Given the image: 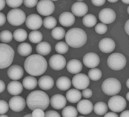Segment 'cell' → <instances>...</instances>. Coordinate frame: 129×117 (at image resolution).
<instances>
[{"label":"cell","mask_w":129,"mask_h":117,"mask_svg":"<svg viewBox=\"0 0 129 117\" xmlns=\"http://www.w3.org/2000/svg\"><path fill=\"white\" fill-rule=\"evenodd\" d=\"M7 19L10 24L14 26L23 24L26 19V15L23 10L19 9H13L9 12Z\"/></svg>","instance_id":"52a82bcc"},{"label":"cell","mask_w":129,"mask_h":117,"mask_svg":"<svg viewBox=\"0 0 129 117\" xmlns=\"http://www.w3.org/2000/svg\"><path fill=\"white\" fill-rule=\"evenodd\" d=\"M59 21L62 26L69 27L75 23V17L72 13L65 12L62 13L59 16Z\"/></svg>","instance_id":"44dd1931"},{"label":"cell","mask_w":129,"mask_h":117,"mask_svg":"<svg viewBox=\"0 0 129 117\" xmlns=\"http://www.w3.org/2000/svg\"><path fill=\"white\" fill-rule=\"evenodd\" d=\"M123 3L126 4H129V1H121Z\"/></svg>","instance_id":"680465c9"},{"label":"cell","mask_w":129,"mask_h":117,"mask_svg":"<svg viewBox=\"0 0 129 117\" xmlns=\"http://www.w3.org/2000/svg\"><path fill=\"white\" fill-rule=\"evenodd\" d=\"M107 62L110 68L112 70L118 71L121 70L125 66L126 60L122 54L114 53L108 57Z\"/></svg>","instance_id":"8992f818"},{"label":"cell","mask_w":129,"mask_h":117,"mask_svg":"<svg viewBox=\"0 0 129 117\" xmlns=\"http://www.w3.org/2000/svg\"><path fill=\"white\" fill-rule=\"evenodd\" d=\"M94 112L97 115H103L107 112L108 107L106 103L104 102H100L94 105Z\"/></svg>","instance_id":"f546056e"},{"label":"cell","mask_w":129,"mask_h":117,"mask_svg":"<svg viewBox=\"0 0 129 117\" xmlns=\"http://www.w3.org/2000/svg\"><path fill=\"white\" fill-rule=\"evenodd\" d=\"M108 105L111 110L118 112L124 110L126 106L127 103L125 99L122 96L115 95L109 99Z\"/></svg>","instance_id":"ba28073f"},{"label":"cell","mask_w":129,"mask_h":117,"mask_svg":"<svg viewBox=\"0 0 129 117\" xmlns=\"http://www.w3.org/2000/svg\"><path fill=\"white\" fill-rule=\"evenodd\" d=\"M101 71L97 68L90 69L88 72V76L90 79L93 81L99 80L102 77Z\"/></svg>","instance_id":"8d00e7d4"},{"label":"cell","mask_w":129,"mask_h":117,"mask_svg":"<svg viewBox=\"0 0 129 117\" xmlns=\"http://www.w3.org/2000/svg\"><path fill=\"white\" fill-rule=\"evenodd\" d=\"M23 84V87L26 89L33 90L36 88L38 85V81L35 77L28 76L24 78Z\"/></svg>","instance_id":"83f0119b"},{"label":"cell","mask_w":129,"mask_h":117,"mask_svg":"<svg viewBox=\"0 0 129 117\" xmlns=\"http://www.w3.org/2000/svg\"><path fill=\"white\" fill-rule=\"evenodd\" d=\"M95 29L97 33L102 35L106 33L107 31L108 28L106 25L104 24L99 23L96 25Z\"/></svg>","instance_id":"ab89813d"},{"label":"cell","mask_w":129,"mask_h":117,"mask_svg":"<svg viewBox=\"0 0 129 117\" xmlns=\"http://www.w3.org/2000/svg\"><path fill=\"white\" fill-rule=\"evenodd\" d=\"M1 117H9L8 116H7L6 115H1Z\"/></svg>","instance_id":"94428289"},{"label":"cell","mask_w":129,"mask_h":117,"mask_svg":"<svg viewBox=\"0 0 129 117\" xmlns=\"http://www.w3.org/2000/svg\"><path fill=\"white\" fill-rule=\"evenodd\" d=\"M121 84L116 78H109L105 80L102 83V91L109 96H113L118 94L121 89Z\"/></svg>","instance_id":"5b68a950"},{"label":"cell","mask_w":129,"mask_h":117,"mask_svg":"<svg viewBox=\"0 0 129 117\" xmlns=\"http://www.w3.org/2000/svg\"><path fill=\"white\" fill-rule=\"evenodd\" d=\"M0 17H1V26L4 24L6 22V18L5 15L3 13H0Z\"/></svg>","instance_id":"c3c4849f"},{"label":"cell","mask_w":129,"mask_h":117,"mask_svg":"<svg viewBox=\"0 0 129 117\" xmlns=\"http://www.w3.org/2000/svg\"><path fill=\"white\" fill-rule=\"evenodd\" d=\"M23 117H32V114H28L24 116Z\"/></svg>","instance_id":"9f6ffc18"},{"label":"cell","mask_w":129,"mask_h":117,"mask_svg":"<svg viewBox=\"0 0 129 117\" xmlns=\"http://www.w3.org/2000/svg\"><path fill=\"white\" fill-rule=\"evenodd\" d=\"M8 92L12 95H17L23 91V86L20 82L17 81H12L9 84L7 87Z\"/></svg>","instance_id":"cb8c5ba5"},{"label":"cell","mask_w":129,"mask_h":117,"mask_svg":"<svg viewBox=\"0 0 129 117\" xmlns=\"http://www.w3.org/2000/svg\"><path fill=\"white\" fill-rule=\"evenodd\" d=\"M7 5L12 8H16L20 7L23 3V1H6Z\"/></svg>","instance_id":"60d3db41"},{"label":"cell","mask_w":129,"mask_h":117,"mask_svg":"<svg viewBox=\"0 0 129 117\" xmlns=\"http://www.w3.org/2000/svg\"><path fill=\"white\" fill-rule=\"evenodd\" d=\"M51 105L54 108L60 109L66 105L67 100L64 96L60 94H56L53 96L50 99Z\"/></svg>","instance_id":"ac0fdd59"},{"label":"cell","mask_w":129,"mask_h":117,"mask_svg":"<svg viewBox=\"0 0 129 117\" xmlns=\"http://www.w3.org/2000/svg\"><path fill=\"white\" fill-rule=\"evenodd\" d=\"M42 19L36 14H32L27 16L26 19L25 24L29 29L32 30H36L42 26Z\"/></svg>","instance_id":"7c38bea8"},{"label":"cell","mask_w":129,"mask_h":117,"mask_svg":"<svg viewBox=\"0 0 129 117\" xmlns=\"http://www.w3.org/2000/svg\"><path fill=\"white\" fill-rule=\"evenodd\" d=\"M82 93L83 97L87 98L91 97L92 95V91L89 88L85 89L83 90Z\"/></svg>","instance_id":"bcb514c9"},{"label":"cell","mask_w":129,"mask_h":117,"mask_svg":"<svg viewBox=\"0 0 129 117\" xmlns=\"http://www.w3.org/2000/svg\"><path fill=\"white\" fill-rule=\"evenodd\" d=\"M45 114L42 109H37L33 110L32 115V117H44Z\"/></svg>","instance_id":"7bdbcfd3"},{"label":"cell","mask_w":129,"mask_h":117,"mask_svg":"<svg viewBox=\"0 0 129 117\" xmlns=\"http://www.w3.org/2000/svg\"><path fill=\"white\" fill-rule=\"evenodd\" d=\"M115 44L113 40L109 38L102 39L99 42V48L100 51L105 53H109L113 51L115 48Z\"/></svg>","instance_id":"e0dca14e"},{"label":"cell","mask_w":129,"mask_h":117,"mask_svg":"<svg viewBox=\"0 0 129 117\" xmlns=\"http://www.w3.org/2000/svg\"><path fill=\"white\" fill-rule=\"evenodd\" d=\"M13 36L16 41L19 42H23L27 38V33L24 29H18L14 31Z\"/></svg>","instance_id":"1f68e13d"},{"label":"cell","mask_w":129,"mask_h":117,"mask_svg":"<svg viewBox=\"0 0 129 117\" xmlns=\"http://www.w3.org/2000/svg\"><path fill=\"white\" fill-rule=\"evenodd\" d=\"M49 64L52 69L56 70H60L66 66V61L63 56L55 54L50 57L49 61Z\"/></svg>","instance_id":"8fae6325"},{"label":"cell","mask_w":129,"mask_h":117,"mask_svg":"<svg viewBox=\"0 0 129 117\" xmlns=\"http://www.w3.org/2000/svg\"><path fill=\"white\" fill-rule=\"evenodd\" d=\"M29 39L31 42L37 44L41 42L43 39V35L41 33L38 31H33L29 34Z\"/></svg>","instance_id":"836d02e7"},{"label":"cell","mask_w":129,"mask_h":117,"mask_svg":"<svg viewBox=\"0 0 129 117\" xmlns=\"http://www.w3.org/2000/svg\"><path fill=\"white\" fill-rule=\"evenodd\" d=\"M82 94L79 90L75 89H72L67 91L66 97L70 102L76 103L79 102L81 98Z\"/></svg>","instance_id":"d4e9b609"},{"label":"cell","mask_w":129,"mask_h":117,"mask_svg":"<svg viewBox=\"0 0 129 117\" xmlns=\"http://www.w3.org/2000/svg\"><path fill=\"white\" fill-rule=\"evenodd\" d=\"M0 84H1V93L3 92L5 90V85L4 81L1 80V81H0Z\"/></svg>","instance_id":"f5cc1de1"},{"label":"cell","mask_w":129,"mask_h":117,"mask_svg":"<svg viewBox=\"0 0 129 117\" xmlns=\"http://www.w3.org/2000/svg\"><path fill=\"white\" fill-rule=\"evenodd\" d=\"M124 29L127 34L129 35V19L126 22L124 26Z\"/></svg>","instance_id":"f907efd6"},{"label":"cell","mask_w":129,"mask_h":117,"mask_svg":"<svg viewBox=\"0 0 129 117\" xmlns=\"http://www.w3.org/2000/svg\"><path fill=\"white\" fill-rule=\"evenodd\" d=\"M12 34L10 31L5 30L2 31L0 35L1 40L2 42L7 43L11 42L13 39Z\"/></svg>","instance_id":"f35d334b"},{"label":"cell","mask_w":129,"mask_h":117,"mask_svg":"<svg viewBox=\"0 0 129 117\" xmlns=\"http://www.w3.org/2000/svg\"><path fill=\"white\" fill-rule=\"evenodd\" d=\"M120 117H129V110L123 111L120 115Z\"/></svg>","instance_id":"816d5d0a"},{"label":"cell","mask_w":129,"mask_h":117,"mask_svg":"<svg viewBox=\"0 0 129 117\" xmlns=\"http://www.w3.org/2000/svg\"><path fill=\"white\" fill-rule=\"evenodd\" d=\"M126 97L127 100L129 101V92H127L126 95Z\"/></svg>","instance_id":"11a10c76"},{"label":"cell","mask_w":129,"mask_h":117,"mask_svg":"<svg viewBox=\"0 0 129 117\" xmlns=\"http://www.w3.org/2000/svg\"><path fill=\"white\" fill-rule=\"evenodd\" d=\"M97 20L95 16L91 14H88L84 16L83 23L84 26L87 27H93L96 24Z\"/></svg>","instance_id":"4dcf8cb0"},{"label":"cell","mask_w":129,"mask_h":117,"mask_svg":"<svg viewBox=\"0 0 129 117\" xmlns=\"http://www.w3.org/2000/svg\"><path fill=\"white\" fill-rule=\"evenodd\" d=\"M104 117H119V116L115 112H110L106 114Z\"/></svg>","instance_id":"681fc988"},{"label":"cell","mask_w":129,"mask_h":117,"mask_svg":"<svg viewBox=\"0 0 129 117\" xmlns=\"http://www.w3.org/2000/svg\"><path fill=\"white\" fill-rule=\"evenodd\" d=\"M24 70L21 66L19 65H12L7 70V75L10 79L16 80L21 78L23 76Z\"/></svg>","instance_id":"2e32d148"},{"label":"cell","mask_w":129,"mask_h":117,"mask_svg":"<svg viewBox=\"0 0 129 117\" xmlns=\"http://www.w3.org/2000/svg\"><path fill=\"white\" fill-rule=\"evenodd\" d=\"M126 86L129 89V78L126 81Z\"/></svg>","instance_id":"6f0895ef"},{"label":"cell","mask_w":129,"mask_h":117,"mask_svg":"<svg viewBox=\"0 0 129 117\" xmlns=\"http://www.w3.org/2000/svg\"><path fill=\"white\" fill-rule=\"evenodd\" d=\"M78 117H84V116H78Z\"/></svg>","instance_id":"be15d7a7"},{"label":"cell","mask_w":129,"mask_h":117,"mask_svg":"<svg viewBox=\"0 0 129 117\" xmlns=\"http://www.w3.org/2000/svg\"><path fill=\"white\" fill-rule=\"evenodd\" d=\"M51 46L48 43L46 42L39 43L36 47L37 53L42 56L48 55L51 52Z\"/></svg>","instance_id":"4316f807"},{"label":"cell","mask_w":129,"mask_h":117,"mask_svg":"<svg viewBox=\"0 0 129 117\" xmlns=\"http://www.w3.org/2000/svg\"><path fill=\"white\" fill-rule=\"evenodd\" d=\"M62 114L63 117H77L78 112L75 107L69 106L64 108L62 111Z\"/></svg>","instance_id":"d6a6232c"},{"label":"cell","mask_w":129,"mask_h":117,"mask_svg":"<svg viewBox=\"0 0 129 117\" xmlns=\"http://www.w3.org/2000/svg\"><path fill=\"white\" fill-rule=\"evenodd\" d=\"M1 114H3L8 111L9 109V105L4 100H1Z\"/></svg>","instance_id":"b9f144b4"},{"label":"cell","mask_w":129,"mask_h":117,"mask_svg":"<svg viewBox=\"0 0 129 117\" xmlns=\"http://www.w3.org/2000/svg\"><path fill=\"white\" fill-rule=\"evenodd\" d=\"M32 48L30 44L27 43L20 44L17 48V52L20 55L26 57L32 53Z\"/></svg>","instance_id":"f1b7e54d"},{"label":"cell","mask_w":129,"mask_h":117,"mask_svg":"<svg viewBox=\"0 0 129 117\" xmlns=\"http://www.w3.org/2000/svg\"><path fill=\"white\" fill-rule=\"evenodd\" d=\"M38 1H23V4L25 6L28 8H33L37 5Z\"/></svg>","instance_id":"f6af8a7d"},{"label":"cell","mask_w":129,"mask_h":117,"mask_svg":"<svg viewBox=\"0 0 129 117\" xmlns=\"http://www.w3.org/2000/svg\"><path fill=\"white\" fill-rule=\"evenodd\" d=\"M106 1H91V2L93 5L99 7L102 6L106 2Z\"/></svg>","instance_id":"7dc6e473"},{"label":"cell","mask_w":129,"mask_h":117,"mask_svg":"<svg viewBox=\"0 0 129 117\" xmlns=\"http://www.w3.org/2000/svg\"><path fill=\"white\" fill-rule=\"evenodd\" d=\"M26 103L31 110H34L37 109L45 110L49 104V98L44 91L36 90L32 92L28 95Z\"/></svg>","instance_id":"7a4b0ae2"},{"label":"cell","mask_w":129,"mask_h":117,"mask_svg":"<svg viewBox=\"0 0 129 117\" xmlns=\"http://www.w3.org/2000/svg\"><path fill=\"white\" fill-rule=\"evenodd\" d=\"M38 13L41 15L47 16L52 14L55 10L54 4L50 1H41L37 6Z\"/></svg>","instance_id":"9c48e42d"},{"label":"cell","mask_w":129,"mask_h":117,"mask_svg":"<svg viewBox=\"0 0 129 117\" xmlns=\"http://www.w3.org/2000/svg\"><path fill=\"white\" fill-rule=\"evenodd\" d=\"M73 85L77 89L83 90L88 87L90 80L86 75L83 73L77 74L72 78Z\"/></svg>","instance_id":"30bf717a"},{"label":"cell","mask_w":129,"mask_h":117,"mask_svg":"<svg viewBox=\"0 0 129 117\" xmlns=\"http://www.w3.org/2000/svg\"><path fill=\"white\" fill-rule=\"evenodd\" d=\"M44 117H61L58 112L55 111L50 110L45 112Z\"/></svg>","instance_id":"ee69618b"},{"label":"cell","mask_w":129,"mask_h":117,"mask_svg":"<svg viewBox=\"0 0 129 117\" xmlns=\"http://www.w3.org/2000/svg\"><path fill=\"white\" fill-rule=\"evenodd\" d=\"M43 25L44 27L48 29L54 28L57 24L56 19L52 16H49L46 17L43 20Z\"/></svg>","instance_id":"d590c367"},{"label":"cell","mask_w":129,"mask_h":117,"mask_svg":"<svg viewBox=\"0 0 129 117\" xmlns=\"http://www.w3.org/2000/svg\"><path fill=\"white\" fill-rule=\"evenodd\" d=\"M100 59L98 55L94 53L86 54L83 58V62L85 66L90 68H93L98 66Z\"/></svg>","instance_id":"9a60e30c"},{"label":"cell","mask_w":129,"mask_h":117,"mask_svg":"<svg viewBox=\"0 0 129 117\" xmlns=\"http://www.w3.org/2000/svg\"><path fill=\"white\" fill-rule=\"evenodd\" d=\"M69 48L68 44L63 41L59 42L55 45L56 51L59 54H66L69 51Z\"/></svg>","instance_id":"74e56055"},{"label":"cell","mask_w":129,"mask_h":117,"mask_svg":"<svg viewBox=\"0 0 129 117\" xmlns=\"http://www.w3.org/2000/svg\"><path fill=\"white\" fill-rule=\"evenodd\" d=\"M127 13H128V14H129V6L128 7V8H127Z\"/></svg>","instance_id":"6125c7cd"},{"label":"cell","mask_w":129,"mask_h":117,"mask_svg":"<svg viewBox=\"0 0 129 117\" xmlns=\"http://www.w3.org/2000/svg\"><path fill=\"white\" fill-rule=\"evenodd\" d=\"M65 39L70 46L75 48H80L86 42L87 35L83 30L79 28H74L67 33Z\"/></svg>","instance_id":"3957f363"},{"label":"cell","mask_w":129,"mask_h":117,"mask_svg":"<svg viewBox=\"0 0 129 117\" xmlns=\"http://www.w3.org/2000/svg\"><path fill=\"white\" fill-rule=\"evenodd\" d=\"M39 86L43 90L51 89L54 86V81L51 77L48 75H44L41 77L38 80Z\"/></svg>","instance_id":"7402d4cb"},{"label":"cell","mask_w":129,"mask_h":117,"mask_svg":"<svg viewBox=\"0 0 129 117\" xmlns=\"http://www.w3.org/2000/svg\"><path fill=\"white\" fill-rule=\"evenodd\" d=\"M108 1L110 2L114 3L117 2L118 1Z\"/></svg>","instance_id":"91938a15"},{"label":"cell","mask_w":129,"mask_h":117,"mask_svg":"<svg viewBox=\"0 0 129 117\" xmlns=\"http://www.w3.org/2000/svg\"></svg>","instance_id":"e7e4bbea"},{"label":"cell","mask_w":129,"mask_h":117,"mask_svg":"<svg viewBox=\"0 0 129 117\" xmlns=\"http://www.w3.org/2000/svg\"><path fill=\"white\" fill-rule=\"evenodd\" d=\"M57 88L62 91H66L70 88L72 82L67 77L62 76L59 78L56 83Z\"/></svg>","instance_id":"484cf974"},{"label":"cell","mask_w":129,"mask_h":117,"mask_svg":"<svg viewBox=\"0 0 129 117\" xmlns=\"http://www.w3.org/2000/svg\"><path fill=\"white\" fill-rule=\"evenodd\" d=\"M72 11L73 13L75 16L82 17L87 14L88 11V8L85 3L77 2L72 5Z\"/></svg>","instance_id":"d6986e66"},{"label":"cell","mask_w":129,"mask_h":117,"mask_svg":"<svg viewBox=\"0 0 129 117\" xmlns=\"http://www.w3.org/2000/svg\"><path fill=\"white\" fill-rule=\"evenodd\" d=\"M26 106V101L20 96H15L11 98L9 102V106L12 110L19 112L23 110Z\"/></svg>","instance_id":"5bb4252c"},{"label":"cell","mask_w":129,"mask_h":117,"mask_svg":"<svg viewBox=\"0 0 129 117\" xmlns=\"http://www.w3.org/2000/svg\"><path fill=\"white\" fill-rule=\"evenodd\" d=\"M66 33V31L63 28L57 27L53 29L52 31L51 35L54 39L60 40L64 38Z\"/></svg>","instance_id":"e575fe53"},{"label":"cell","mask_w":129,"mask_h":117,"mask_svg":"<svg viewBox=\"0 0 129 117\" xmlns=\"http://www.w3.org/2000/svg\"><path fill=\"white\" fill-rule=\"evenodd\" d=\"M1 69L6 68L11 64L14 60V51L7 44L1 43Z\"/></svg>","instance_id":"277c9868"},{"label":"cell","mask_w":129,"mask_h":117,"mask_svg":"<svg viewBox=\"0 0 129 117\" xmlns=\"http://www.w3.org/2000/svg\"><path fill=\"white\" fill-rule=\"evenodd\" d=\"M47 67L46 59L38 54L29 56L25 60L24 63V67L26 72L34 76L43 74L47 70Z\"/></svg>","instance_id":"6da1fadb"},{"label":"cell","mask_w":129,"mask_h":117,"mask_svg":"<svg viewBox=\"0 0 129 117\" xmlns=\"http://www.w3.org/2000/svg\"><path fill=\"white\" fill-rule=\"evenodd\" d=\"M116 18V15L113 10L109 8L103 9L99 14L100 21L105 24H110L113 22Z\"/></svg>","instance_id":"4fadbf2b"},{"label":"cell","mask_w":129,"mask_h":117,"mask_svg":"<svg viewBox=\"0 0 129 117\" xmlns=\"http://www.w3.org/2000/svg\"><path fill=\"white\" fill-rule=\"evenodd\" d=\"M67 68L69 72L73 74L79 73L82 69V65L79 60L73 59L68 62Z\"/></svg>","instance_id":"603a6c76"},{"label":"cell","mask_w":129,"mask_h":117,"mask_svg":"<svg viewBox=\"0 0 129 117\" xmlns=\"http://www.w3.org/2000/svg\"><path fill=\"white\" fill-rule=\"evenodd\" d=\"M0 2H1V9L0 10H2L5 7L6 4L5 1H3V0H1L0 1Z\"/></svg>","instance_id":"db71d44e"},{"label":"cell","mask_w":129,"mask_h":117,"mask_svg":"<svg viewBox=\"0 0 129 117\" xmlns=\"http://www.w3.org/2000/svg\"><path fill=\"white\" fill-rule=\"evenodd\" d=\"M93 106L92 103L87 100L84 99L81 100L77 105V109L80 113L87 115L92 111Z\"/></svg>","instance_id":"ffe728a7"}]
</instances>
